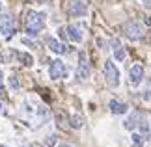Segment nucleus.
I'll return each mask as SVG.
<instances>
[{"mask_svg":"<svg viewBox=\"0 0 151 147\" xmlns=\"http://www.w3.org/2000/svg\"><path fill=\"white\" fill-rule=\"evenodd\" d=\"M45 26V13L41 11H30L26 17V34L28 36H36L43 30Z\"/></svg>","mask_w":151,"mask_h":147,"instance_id":"nucleus-1","label":"nucleus"},{"mask_svg":"<svg viewBox=\"0 0 151 147\" xmlns=\"http://www.w3.org/2000/svg\"><path fill=\"white\" fill-rule=\"evenodd\" d=\"M103 73H104L106 84H108L110 87H118V86H119V71H118V67L114 65L112 60H106V62H104Z\"/></svg>","mask_w":151,"mask_h":147,"instance_id":"nucleus-2","label":"nucleus"},{"mask_svg":"<svg viewBox=\"0 0 151 147\" xmlns=\"http://www.w3.org/2000/svg\"><path fill=\"white\" fill-rule=\"evenodd\" d=\"M123 34L132 41H138V39L144 37V30H142V26H140L138 21H127L123 24Z\"/></svg>","mask_w":151,"mask_h":147,"instance_id":"nucleus-3","label":"nucleus"},{"mask_svg":"<svg viewBox=\"0 0 151 147\" xmlns=\"http://www.w3.org/2000/svg\"><path fill=\"white\" fill-rule=\"evenodd\" d=\"M13 30H15L13 17L9 13H0V34L4 37H11L13 36Z\"/></svg>","mask_w":151,"mask_h":147,"instance_id":"nucleus-4","label":"nucleus"},{"mask_svg":"<svg viewBox=\"0 0 151 147\" xmlns=\"http://www.w3.org/2000/svg\"><path fill=\"white\" fill-rule=\"evenodd\" d=\"M49 76H50L52 80H60V78H63V76H67V67L63 65V62H60V60L50 62Z\"/></svg>","mask_w":151,"mask_h":147,"instance_id":"nucleus-5","label":"nucleus"},{"mask_svg":"<svg viewBox=\"0 0 151 147\" xmlns=\"http://www.w3.org/2000/svg\"><path fill=\"white\" fill-rule=\"evenodd\" d=\"M67 13L71 17H84L88 13V4H86L84 0H73V2L67 6Z\"/></svg>","mask_w":151,"mask_h":147,"instance_id":"nucleus-6","label":"nucleus"},{"mask_svg":"<svg viewBox=\"0 0 151 147\" xmlns=\"http://www.w3.org/2000/svg\"><path fill=\"white\" fill-rule=\"evenodd\" d=\"M77 76H78L80 80H84V78H88V76H90V62H88V56H86V52H84V50L78 54Z\"/></svg>","mask_w":151,"mask_h":147,"instance_id":"nucleus-7","label":"nucleus"},{"mask_svg":"<svg viewBox=\"0 0 151 147\" xmlns=\"http://www.w3.org/2000/svg\"><path fill=\"white\" fill-rule=\"evenodd\" d=\"M142 80H144V67H142V63H134L129 73V82L132 87H138Z\"/></svg>","mask_w":151,"mask_h":147,"instance_id":"nucleus-8","label":"nucleus"},{"mask_svg":"<svg viewBox=\"0 0 151 147\" xmlns=\"http://www.w3.org/2000/svg\"><path fill=\"white\" fill-rule=\"evenodd\" d=\"M65 34H67V37L71 39V41H75V43H80L82 41V28L80 26H77V24H69L67 28H65Z\"/></svg>","mask_w":151,"mask_h":147,"instance_id":"nucleus-9","label":"nucleus"},{"mask_svg":"<svg viewBox=\"0 0 151 147\" xmlns=\"http://www.w3.org/2000/svg\"><path fill=\"white\" fill-rule=\"evenodd\" d=\"M47 47L52 52H56V54H65V52H67V45L60 43L56 37H47Z\"/></svg>","mask_w":151,"mask_h":147,"instance_id":"nucleus-10","label":"nucleus"},{"mask_svg":"<svg viewBox=\"0 0 151 147\" xmlns=\"http://www.w3.org/2000/svg\"><path fill=\"white\" fill-rule=\"evenodd\" d=\"M108 108L112 114L116 115H121V114H127V110H129V106H127L125 103H119V101H116V99H112V101L108 103Z\"/></svg>","mask_w":151,"mask_h":147,"instance_id":"nucleus-11","label":"nucleus"},{"mask_svg":"<svg viewBox=\"0 0 151 147\" xmlns=\"http://www.w3.org/2000/svg\"><path fill=\"white\" fill-rule=\"evenodd\" d=\"M114 58H116L118 62H123V60H125V50L121 49L119 45H116V49H114Z\"/></svg>","mask_w":151,"mask_h":147,"instance_id":"nucleus-12","label":"nucleus"},{"mask_svg":"<svg viewBox=\"0 0 151 147\" xmlns=\"http://www.w3.org/2000/svg\"><path fill=\"white\" fill-rule=\"evenodd\" d=\"M19 60H21L22 63H24L26 67H30L32 63H34V60H32V56H30V54H24V52H19Z\"/></svg>","mask_w":151,"mask_h":147,"instance_id":"nucleus-13","label":"nucleus"},{"mask_svg":"<svg viewBox=\"0 0 151 147\" xmlns=\"http://www.w3.org/2000/svg\"><path fill=\"white\" fill-rule=\"evenodd\" d=\"M132 143H134V147H142V143H144V134H132Z\"/></svg>","mask_w":151,"mask_h":147,"instance_id":"nucleus-14","label":"nucleus"},{"mask_svg":"<svg viewBox=\"0 0 151 147\" xmlns=\"http://www.w3.org/2000/svg\"><path fill=\"white\" fill-rule=\"evenodd\" d=\"M71 127H73V128H80V127H82V117L75 115V117H73V123H71Z\"/></svg>","mask_w":151,"mask_h":147,"instance_id":"nucleus-15","label":"nucleus"},{"mask_svg":"<svg viewBox=\"0 0 151 147\" xmlns=\"http://www.w3.org/2000/svg\"><path fill=\"white\" fill-rule=\"evenodd\" d=\"M45 145H47V147H54L56 145V134H52V136H49L47 140H45Z\"/></svg>","mask_w":151,"mask_h":147,"instance_id":"nucleus-16","label":"nucleus"},{"mask_svg":"<svg viewBox=\"0 0 151 147\" xmlns=\"http://www.w3.org/2000/svg\"><path fill=\"white\" fill-rule=\"evenodd\" d=\"M9 86L13 87V90H19V82H17L15 76H9Z\"/></svg>","mask_w":151,"mask_h":147,"instance_id":"nucleus-17","label":"nucleus"},{"mask_svg":"<svg viewBox=\"0 0 151 147\" xmlns=\"http://www.w3.org/2000/svg\"><path fill=\"white\" fill-rule=\"evenodd\" d=\"M0 114H4V91L0 90Z\"/></svg>","mask_w":151,"mask_h":147,"instance_id":"nucleus-18","label":"nucleus"},{"mask_svg":"<svg viewBox=\"0 0 151 147\" xmlns=\"http://www.w3.org/2000/svg\"><path fill=\"white\" fill-rule=\"evenodd\" d=\"M144 22H146L147 26H151V17L149 15H144Z\"/></svg>","mask_w":151,"mask_h":147,"instance_id":"nucleus-19","label":"nucleus"},{"mask_svg":"<svg viewBox=\"0 0 151 147\" xmlns=\"http://www.w3.org/2000/svg\"><path fill=\"white\" fill-rule=\"evenodd\" d=\"M147 95H151V76L147 78Z\"/></svg>","mask_w":151,"mask_h":147,"instance_id":"nucleus-20","label":"nucleus"},{"mask_svg":"<svg viewBox=\"0 0 151 147\" xmlns=\"http://www.w3.org/2000/svg\"><path fill=\"white\" fill-rule=\"evenodd\" d=\"M142 4H146V6H151V0H140Z\"/></svg>","mask_w":151,"mask_h":147,"instance_id":"nucleus-21","label":"nucleus"},{"mask_svg":"<svg viewBox=\"0 0 151 147\" xmlns=\"http://www.w3.org/2000/svg\"><path fill=\"white\" fill-rule=\"evenodd\" d=\"M2 82H4V75H2V71H0V86H2Z\"/></svg>","mask_w":151,"mask_h":147,"instance_id":"nucleus-22","label":"nucleus"},{"mask_svg":"<svg viewBox=\"0 0 151 147\" xmlns=\"http://www.w3.org/2000/svg\"><path fill=\"white\" fill-rule=\"evenodd\" d=\"M60 147H73V145H60Z\"/></svg>","mask_w":151,"mask_h":147,"instance_id":"nucleus-23","label":"nucleus"},{"mask_svg":"<svg viewBox=\"0 0 151 147\" xmlns=\"http://www.w3.org/2000/svg\"><path fill=\"white\" fill-rule=\"evenodd\" d=\"M0 147H6V145H0Z\"/></svg>","mask_w":151,"mask_h":147,"instance_id":"nucleus-24","label":"nucleus"}]
</instances>
